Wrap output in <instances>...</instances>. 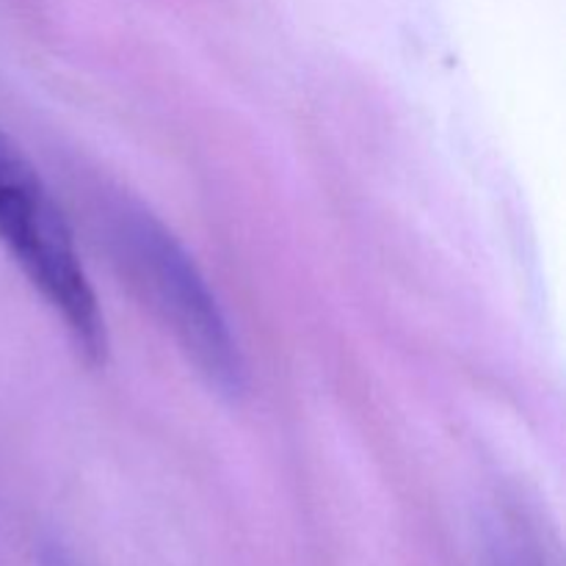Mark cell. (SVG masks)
Segmentation results:
<instances>
[{"mask_svg":"<svg viewBox=\"0 0 566 566\" xmlns=\"http://www.w3.org/2000/svg\"><path fill=\"white\" fill-rule=\"evenodd\" d=\"M105 219L108 243L133 291L175 337L197 374L221 396H238L247 385L241 346L191 254L142 205L119 199Z\"/></svg>","mask_w":566,"mask_h":566,"instance_id":"6da1fadb","label":"cell"},{"mask_svg":"<svg viewBox=\"0 0 566 566\" xmlns=\"http://www.w3.org/2000/svg\"><path fill=\"white\" fill-rule=\"evenodd\" d=\"M0 247L64 321L92 363L108 352L103 310L81 263L70 224L17 144L0 130Z\"/></svg>","mask_w":566,"mask_h":566,"instance_id":"7a4b0ae2","label":"cell"},{"mask_svg":"<svg viewBox=\"0 0 566 566\" xmlns=\"http://www.w3.org/2000/svg\"><path fill=\"white\" fill-rule=\"evenodd\" d=\"M486 566H553L539 534L520 517H501L490 534Z\"/></svg>","mask_w":566,"mask_h":566,"instance_id":"3957f363","label":"cell"},{"mask_svg":"<svg viewBox=\"0 0 566 566\" xmlns=\"http://www.w3.org/2000/svg\"><path fill=\"white\" fill-rule=\"evenodd\" d=\"M39 566H81L75 562L70 551L59 545V542H44L39 551Z\"/></svg>","mask_w":566,"mask_h":566,"instance_id":"277c9868","label":"cell"}]
</instances>
